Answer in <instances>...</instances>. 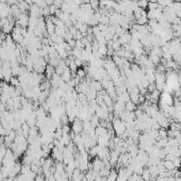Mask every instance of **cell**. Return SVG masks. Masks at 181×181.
<instances>
[{"mask_svg":"<svg viewBox=\"0 0 181 181\" xmlns=\"http://www.w3.org/2000/svg\"><path fill=\"white\" fill-rule=\"evenodd\" d=\"M108 133V129L104 128V127H102V126H98V127H96L95 128V134H96V137H100V135H103V134Z\"/></svg>","mask_w":181,"mask_h":181,"instance_id":"obj_15","label":"cell"},{"mask_svg":"<svg viewBox=\"0 0 181 181\" xmlns=\"http://www.w3.org/2000/svg\"><path fill=\"white\" fill-rule=\"evenodd\" d=\"M117 98L126 103V102H128V101H130V94H129L128 91H126V92L122 93L119 96H117Z\"/></svg>","mask_w":181,"mask_h":181,"instance_id":"obj_17","label":"cell"},{"mask_svg":"<svg viewBox=\"0 0 181 181\" xmlns=\"http://www.w3.org/2000/svg\"><path fill=\"white\" fill-rule=\"evenodd\" d=\"M89 87H93V89H94L96 92H100L101 89H103L102 84H101L100 81H96V80H94V79L91 81V84H89Z\"/></svg>","mask_w":181,"mask_h":181,"instance_id":"obj_12","label":"cell"},{"mask_svg":"<svg viewBox=\"0 0 181 181\" xmlns=\"http://www.w3.org/2000/svg\"><path fill=\"white\" fill-rule=\"evenodd\" d=\"M58 10V8H57L54 4H52V6H49V11H50V15H54V13H56V11Z\"/></svg>","mask_w":181,"mask_h":181,"instance_id":"obj_37","label":"cell"},{"mask_svg":"<svg viewBox=\"0 0 181 181\" xmlns=\"http://www.w3.org/2000/svg\"><path fill=\"white\" fill-rule=\"evenodd\" d=\"M117 177H118V173L115 170H111L109 176L107 177V179H108V181H116Z\"/></svg>","mask_w":181,"mask_h":181,"instance_id":"obj_19","label":"cell"},{"mask_svg":"<svg viewBox=\"0 0 181 181\" xmlns=\"http://www.w3.org/2000/svg\"><path fill=\"white\" fill-rule=\"evenodd\" d=\"M67 44L69 45L72 48H75V46H76V39H70V41H68V42H67Z\"/></svg>","mask_w":181,"mask_h":181,"instance_id":"obj_38","label":"cell"},{"mask_svg":"<svg viewBox=\"0 0 181 181\" xmlns=\"http://www.w3.org/2000/svg\"><path fill=\"white\" fill-rule=\"evenodd\" d=\"M45 2H46V4H47L48 6H52L53 2H54V0H45Z\"/></svg>","mask_w":181,"mask_h":181,"instance_id":"obj_40","label":"cell"},{"mask_svg":"<svg viewBox=\"0 0 181 181\" xmlns=\"http://www.w3.org/2000/svg\"><path fill=\"white\" fill-rule=\"evenodd\" d=\"M6 4H9V6L17 4V0H6Z\"/></svg>","mask_w":181,"mask_h":181,"instance_id":"obj_39","label":"cell"},{"mask_svg":"<svg viewBox=\"0 0 181 181\" xmlns=\"http://www.w3.org/2000/svg\"><path fill=\"white\" fill-rule=\"evenodd\" d=\"M149 2H155V3H158V0H149Z\"/></svg>","mask_w":181,"mask_h":181,"instance_id":"obj_43","label":"cell"},{"mask_svg":"<svg viewBox=\"0 0 181 181\" xmlns=\"http://www.w3.org/2000/svg\"><path fill=\"white\" fill-rule=\"evenodd\" d=\"M17 6H18V9L20 10L21 13H28L29 9H30V6L26 1H21V2L17 3Z\"/></svg>","mask_w":181,"mask_h":181,"instance_id":"obj_14","label":"cell"},{"mask_svg":"<svg viewBox=\"0 0 181 181\" xmlns=\"http://www.w3.org/2000/svg\"><path fill=\"white\" fill-rule=\"evenodd\" d=\"M148 0H139L137 1V6H140V8H142L143 10H145V9H147L148 6Z\"/></svg>","mask_w":181,"mask_h":181,"instance_id":"obj_28","label":"cell"},{"mask_svg":"<svg viewBox=\"0 0 181 181\" xmlns=\"http://www.w3.org/2000/svg\"><path fill=\"white\" fill-rule=\"evenodd\" d=\"M29 19H30V16L28 15V13H21L20 16L17 18L16 20V25L20 26L21 28L27 29L29 25Z\"/></svg>","mask_w":181,"mask_h":181,"instance_id":"obj_4","label":"cell"},{"mask_svg":"<svg viewBox=\"0 0 181 181\" xmlns=\"http://www.w3.org/2000/svg\"><path fill=\"white\" fill-rule=\"evenodd\" d=\"M89 4L94 11L99 10V0H89Z\"/></svg>","mask_w":181,"mask_h":181,"instance_id":"obj_25","label":"cell"},{"mask_svg":"<svg viewBox=\"0 0 181 181\" xmlns=\"http://www.w3.org/2000/svg\"><path fill=\"white\" fill-rule=\"evenodd\" d=\"M156 87L157 89L159 91H163L166 85V75L165 72H156Z\"/></svg>","mask_w":181,"mask_h":181,"instance_id":"obj_2","label":"cell"},{"mask_svg":"<svg viewBox=\"0 0 181 181\" xmlns=\"http://www.w3.org/2000/svg\"><path fill=\"white\" fill-rule=\"evenodd\" d=\"M110 170H109V168H107V167L104 166L99 170V175H100L101 177H108L109 174H110Z\"/></svg>","mask_w":181,"mask_h":181,"instance_id":"obj_27","label":"cell"},{"mask_svg":"<svg viewBox=\"0 0 181 181\" xmlns=\"http://www.w3.org/2000/svg\"><path fill=\"white\" fill-rule=\"evenodd\" d=\"M102 167H104V163H103L102 160L99 159L98 157L94 158V160H93V162H92V168H93V170H97V172H99V170H100Z\"/></svg>","mask_w":181,"mask_h":181,"instance_id":"obj_8","label":"cell"},{"mask_svg":"<svg viewBox=\"0 0 181 181\" xmlns=\"http://www.w3.org/2000/svg\"><path fill=\"white\" fill-rule=\"evenodd\" d=\"M158 8H159V3H155V2L148 3V6H147L148 10H157Z\"/></svg>","mask_w":181,"mask_h":181,"instance_id":"obj_31","label":"cell"},{"mask_svg":"<svg viewBox=\"0 0 181 181\" xmlns=\"http://www.w3.org/2000/svg\"><path fill=\"white\" fill-rule=\"evenodd\" d=\"M42 13H43V16L44 17H48L50 16V11H49V6H45V8L42 9Z\"/></svg>","mask_w":181,"mask_h":181,"instance_id":"obj_30","label":"cell"},{"mask_svg":"<svg viewBox=\"0 0 181 181\" xmlns=\"http://www.w3.org/2000/svg\"><path fill=\"white\" fill-rule=\"evenodd\" d=\"M21 1H25V0H17V3H19V2H21Z\"/></svg>","mask_w":181,"mask_h":181,"instance_id":"obj_44","label":"cell"},{"mask_svg":"<svg viewBox=\"0 0 181 181\" xmlns=\"http://www.w3.org/2000/svg\"><path fill=\"white\" fill-rule=\"evenodd\" d=\"M156 89H157L156 83H149V85H148V87H147L148 93H151V92H153V91H156Z\"/></svg>","mask_w":181,"mask_h":181,"instance_id":"obj_35","label":"cell"},{"mask_svg":"<svg viewBox=\"0 0 181 181\" xmlns=\"http://www.w3.org/2000/svg\"><path fill=\"white\" fill-rule=\"evenodd\" d=\"M131 39H132V36H131V34L129 33V32H127V31H126L123 35H120L119 37H118V42L120 43V45H122V46H124V45H126V44H129Z\"/></svg>","mask_w":181,"mask_h":181,"instance_id":"obj_9","label":"cell"},{"mask_svg":"<svg viewBox=\"0 0 181 181\" xmlns=\"http://www.w3.org/2000/svg\"><path fill=\"white\" fill-rule=\"evenodd\" d=\"M26 2L28 3L29 6H31V4H33V0H25Z\"/></svg>","mask_w":181,"mask_h":181,"instance_id":"obj_41","label":"cell"},{"mask_svg":"<svg viewBox=\"0 0 181 181\" xmlns=\"http://www.w3.org/2000/svg\"><path fill=\"white\" fill-rule=\"evenodd\" d=\"M163 165H164L165 170H175V165H174L173 161H170V160H163L162 161Z\"/></svg>","mask_w":181,"mask_h":181,"instance_id":"obj_18","label":"cell"},{"mask_svg":"<svg viewBox=\"0 0 181 181\" xmlns=\"http://www.w3.org/2000/svg\"><path fill=\"white\" fill-rule=\"evenodd\" d=\"M125 110L128 112H134L135 110H137V104L134 102H132V101H128V102L125 103Z\"/></svg>","mask_w":181,"mask_h":181,"instance_id":"obj_16","label":"cell"},{"mask_svg":"<svg viewBox=\"0 0 181 181\" xmlns=\"http://www.w3.org/2000/svg\"><path fill=\"white\" fill-rule=\"evenodd\" d=\"M72 132H74L75 134H81L83 132V122L81 119H79L78 117H76L75 120L72 123Z\"/></svg>","mask_w":181,"mask_h":181,"instance_id":"obj_3","label":"cell"},{"mask_svg":"<svg viewBox=\"0 0 181 181\" xmlns=\"http://www.w3.org/2000/svg\"><path fill=\"white\" fill-rule=\"evenodd\" d=\"M174 103L173 97L170 93L163 92L161 94V99H160V104H167V106H172Z\"/></svg>","mask_w":181,"mask_h":181,"instance_id":"obj_6","label":"cell"},{"mask_svg":"<svg viewBox=\"0 0 181 181\" xmlns=\"http://www.w3.org/2000/svg\"><path fill=\"white\" fill-rule=\"evenodd\" d=\"M61 78H62V80L64 81V82H68V81L72 78V72H70V69L68 68V67H67L66 69L63 72V74L61 75Z\"/></svg>","mask_w":181,"mask_h":181,"instance_id":"obj_11","label":"cell"},{"mask_svg":"<svg viewBox=\"0 0 181 181\" xmlns=\"http://www.w3.org/2000/svg\"><path fill=\"white\" fill-rule=\"evenodd\" d=\"M112 127L113 130L116 133V137H120L122 134H124L126 132V126L125 123L120 118H114L112 120Z\"/></svg>","mask_w":181,"mask_h":181,"instance_id":"obj_1","label":"cell"},{"mask_svg":"<svg viewBox=\"0 0 181 181\" xmlns=\"http://www.w3.org/2000/svg\"><path fill=\"white\" fill-rule=\"evenodd\" d=\"M62 131H63V133H70L72 132V128L68 125H62Z\"/></svg>","mask_w":181,"mask_h":181,"instance_id":"obj_32","label":"cell"},{"mask_svg":"<svg viewBox=\"0 0 181 181\" xmlns=\"http://www.w3.org/2000/svg\"><path fill=\"white\" fill-rule=\"evenodd\" d=\"M63 82H64V81L62 80L61 76L58 75V74H54V75H53L52 77H51V79H50L51 87H52L53 89H58V87H60Z\"/></svg>","mask_w":181,"mask_h":181,"instance_id":"obj_7","label":"cell"},{"mask_svg":"<svg viewBox=\"0 0 181 181\" xmlns=\"http://www.w3.org/2000/svg\"><path fill=\"white\" fill-rule=\"evenodd\" d=\"M75 48H78V49H84V45H83V43H82L81 39H76Z\"/></svg>","mask_w":181,"mask_h":181,"instance_id":"obj_33","label":"cell"},{"mask_svg":"<svg viewBox=\"0 0 181 181\" xmlns=\"http://www.w3.org/2000/svg\"><path fill=\"white\" fill-rule=\"evenodd\" d=\"M166 137H168L167 130L166 129H164V128H160L159 129V139H166Z\"/></svg>","mask_w":181,"mask_h":181,"instance_id":"obj_26","label":"cell"},{"mask_svg":"<svg viewBox=\"0 0 181 181\" xmlns=\"http://www.w3.org/2000/svg\"><path fill=\"white\" fill-rule=\"evenodd\" d=\"M76 77H78L81 81L84 80V78L87 77V72L84 69H82V68H79V69L77 70V72H76Z\"/></svg>","mask_w":181,"mask_h":181,"instance_id":"obj_21","label":"cell"},{"mask_svg":"<svg viewBox=\"0 0 181 181\" xmlns=\"http://www.w3.org/2000/svg\"><path fill=\"white\" fill-rule=\"evenodd\" d=\"M148 59H149L155 65L160 64V61H161V58L158 56H155V54H148Z\"/></svg>","mask_w":181,"mask_h":181,"instance_id":"obj_22","label":"cell"},{"mask_svg":"<svg viewBox=\"0 0 181 181\" xmlns=\"http://www.w3.org/2000/svg\"><path fill=\"white\" fill-rule=\"evenodd\" d=\"M60 141H61V143L64 145V146L69 145L70 143H72V137H70V133H63V135H62Z\"/></svg>","mask_w":181,"mask_h":181,"instance_id":"obj_13","label":"cell"},{"mask_svg":"<svg viewBox=\"0 0 181 181\" xmlns=\"http://www.w3.org/2000/svg\"><path fill=\"white\" fill-rule=\"evenodd\" d=\"M99 24H101V25L109 26L110 25V17L107 16V15H101L100 19H99Z\"/></svg>","mask_w":181,"mask_h":181,"instance_id":"obj_24","label":"cell"},{"mask_svg":"<svg viewBox=\"0 0 181 181\" xmlns=\"http://www.w3.org/2000/svg\"><path fill=\"white\" fill-rule=\"evenodd\" d=\"M10 85H12V87H19L20 85V82H19V79H18V77H12L11 78V80H10Z\"/></svg>","mask_w":181,"mask_h":181,"instance_id":"obj_23","label":"cell"},{"mask_svg":"<svg viewBox=\"0 0 181 181\" xmlns=\"http://www.w3.org/2000/svg\"><path fill=\"white\" fill-rule=\"evenodd\" d=\"M174 165H175V168H180L181 166V158H175V160L173 161Z\"/></svg>","mask_w":181,"mask_h":181,"instance_id":"obj_34","label":"cell"},{"mask_svg":"<svg viewBox=\"0 0 181 181\" xmlns=\"http://www.w3.org/2000/svg\"><path fill=\"white\" fill-rule=\"evenodd\" d=\"M178 64H179V67L181 68V62H180V63H178Z\"/></svg>","mask_w":181,"mask_h":181,"instance_id":"obj_45","label":"cell"},{"mask_svg":"<svg viewBox=\"0 0 181 181\" xmlns=\"http://www.w3.org/2000/svg\"><path fill=\"white\" fill-rule=\"evenodd\" d=\"M29 16L30 17H35V18H39V17L43 16L42 13V9L39 8V6L36 4H31L30 9H29Z\"/></svg>","mask_w":181,"mask_h":181,"instance_id":"obj_5","label":"cell"},{"mask_svg":"<svg viewBox=\"0 0 181 181\" xmlns=\"http://www.w3.org/2000/svg\"><path fill=\"white\" fill-rule=\"evenodd\" d=\"M74 62H75V64L77 65V67L83 66V64H84V62L82 61V60H80V59H77V58H76L75 60H74Z\"/></svg>","mask_w":181,"mask_h":181,"instance_id":"obj_36","label":"cell"},{"mask_svg":"<svg viewBox=\"0 0 181 181\" xmlns=\"http://www.w3.org/2000/svg\"><path fill=\"white\" fill-rule=\"evenodd\" d=\"M135 24L137 25H141V26H145L148 24V18H147V14L146 15H142V16L140 17L139 19L135 20Z\"/></svg>","mask_w":181,"mask_h":181,"instance_id":"obj_20","label":"cell"},{"mask_svg":"<svg viewBox=\"0 0 181 181\" xmlns=\"http://www.w3.org/2000/svg\"><path fill=\"white\" fill-rule=\"evenodd\" d=\"M104 1H107V2H108V1H110V0H104Z\"/></svg>","mask_w":181,"mask_h":181,"instance_id":"obj_46","label":"cell"},{"mask_svg":"<svg viewBox=\"0 0 181 181\" xmlns=\"http://www.w3.org/2000/svg\"><path fill=\"white\" fill-rule=\"evenodd\" d=\"M114 1L117 3H120V2H123V1H125V0H114Z\"/></svg>","mask_w":181,"mask_h":181,"instance_id":"obj_42","label":"cell"},{"mask_svg":"<svg viewBox=\"0 0 181 181\" xmlns=\"http://www.w3.org/2000/svg\"><path fill=\"white\" fill-rule=\"evenodd\" d=\"M45 74H46V78H47L48 80H50L51 77L56 74V67H53L52 65L48 64L47 66H46V69H45Z\"/></svg>","mask_w":181,"mask_h":181,"instance_id":"obj_10","label":"cell"},{"mask_svg":"<svg viewBox=\"0 0 181 181\" xmlns=\"http://www.w3.org/2000/svg\"><path fill=\"white\" fill-rule=\"evenodd\" d=\"M60 120H61L62 125H68V123H69V119H68V116H67V114H63L61 117H60Z\"/></svg>","mask_w":181,"mask_h":181,"instance_id":"obj_29","label":"cell"}]
</instances>
